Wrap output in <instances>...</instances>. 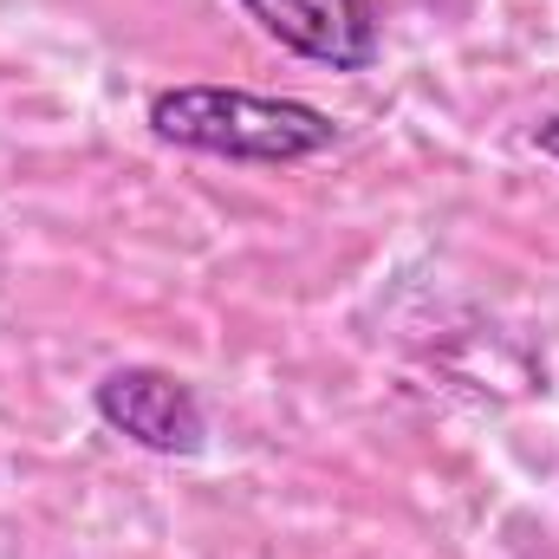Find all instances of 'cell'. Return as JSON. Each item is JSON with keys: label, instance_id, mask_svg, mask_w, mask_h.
<instances>
[{"label": "cell", "instance_id": "1", "mask_svg": "<svg viewBox=\"0 0 559 559\" xmlns=\"http://www.w3.org/2000/svg\"><path fill=\"white\" fill-rule=\"evenodd\" d=\"M150 131L176 150L228 163H306L338 143V124L306 98H267L241 85H169L150 98Z\"/></svg>", "mask_w": 559, "mask_h": 559}, {"label": "cell", "instance_id": "3", "mask_svg": "<svg viewBox=\"0 0 559 559\" xmlns=\"http://www.w3.org/2000/svg\"><path fill=\"white\" fill-rule=\"evenodd\" d=\"M261 33L286 52L332 66V72H371L378 66V13L371 0H241Z\"/></svg>", "mask_w": 559, "mask_h": 559}, {"label": "cell", "instance_id": "4", "mask_svg": "<svg viewBox=\"0 0 559 559\" xmlns=\"http://www.w3.org/2000/svg\"><path fill=\"white\" fill-rule=\"evenodd\" d=\"M534 143H540V150H547V156L559 163V111H554V118H540V124H534Z\"/></svg>", "mask_w": 559, "mask_h": 559}, {"label": "cell", "instance_id": "2", "mask_svg": "<svg viewBox=\"0 0 559 559\" xmlns=\"http://www.w3.org/2000/svg\"><path fill=\"white\" fill-rule=\"evenodd\" d=\"M92 411L105 417V429H118L124 442H138L150 455H202L209 449V417L202 397L163 371V365H118L98 378Z\"/></svg>", "mask_w": 559, "mask_h": 559}]
</instances>
